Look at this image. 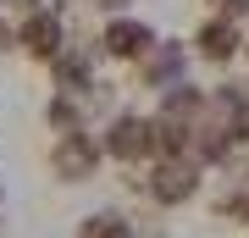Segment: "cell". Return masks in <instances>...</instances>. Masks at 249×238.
I'll return each mask as SVG.
<instances>
[{
	"mask_svg": "<svg viewBox=\"0 0 249 238\" xmlns=\"http://www.w3.org/2000/svg\"><path fill=\"white\" fill-rule=\"evenodd\" d=\"M155 144H160L155 139V122H144V116H116L111 133L100 139V150H106L111 161H144Z\"/></svg>",
	"mask_w": 249,
	"mask_h": 238,
	"instance_id": "cell-1",
	"label": "cell"
},
{
	"mask_svg": "<svg viewBox=\"0 0 249 238\" xmlns=\"http://www.w3.org/2000/svg\"><path fill=\"white\" fill-rule=\"evenodd\" d=\"M100 50H106V55H116V61H133V55L155 50V34H150V22L116 17V22H106V34H100Z\"/></svg>",
	"mask_w": 249,
	"mask_h": 238,
	"instance_id": "cell-2",
	"label": "cell"
},
{
	"mask_svg": "<svg viewBox=\"0 0 249 238\" xmlns=\"http://www.w3.org/2000/svg\"><path fill=\"white\" fill-rule=\"evenodd\" d=\"M194 188H199L194 161H160V166L150 172V200H160V205H183Z\"/></svg>",
	"mask_w": 249,
	"mask_h": 238,
	"instance_id": "cell-3",
	"label": "cell"
},
{
	"mask_svg": "<svg viewBox=\"0 0 249 238\" xmlns=\"http://www.w3.org/2000/svg\"><path fill=\"white\" fill-rule=\"evenodd\" d=\"M100 161V144L89 139V133H61V150H55V172L67 177V183H83V177L94 172Z\"/></svg>",
	"mask_w": 249,
	"mask_h": 238,
	"instance_id": "cell-4",
	"label": "cell"
},
{
	"mask_svg": "<svg viewBox=\"0 0 249 238\" xmlns=\"http://www.w3.org/2000/svg\"><path fill=\"white\" fill-rule=\"evenodd\" d=\"M232 50H238V22L232 17H211L199 28V55L205 61H227Z\"/></svg>",
	"mask_w": 249,
	"mask_h": 238,
	"instance_id": "cell-5",
	"label": "cell"
},
{
	"mask_svg": "<svg viewBox=\"0 0 249 238\" xmlns=\"http://www.w3.org/2000/svg\"><path fill=\"white\" fill-rule=\"evenodd\" d=\"M22 44L34 55H55L61 50V17H55V11H34V17L22 22Z\"/></svg>",
	"mask_w": 249,
	"mask_h": 238,
	"instance_id": "cell-6",
	"label": "cell"
},
{
	"mask_svg": "<svg viewBox=\"0 0 249 238\" xmlns=\"http://www.w3.org/2000/svg\"><path fill=\"white\" fill-rule=\"evenodd\" d=\"M178 67H183V44H155L150 50V61H144V83H172L178 78Z\"/></svg>",
	"mask_w": 249,
	"mask_h": 238,
	"instance_id": "cell-7",
	"label": "cell"
},
{
	"mask_svg": "<svg viewBox=\"0 0 249 238\" xmlns=\"http://www.w3.org/2000/svg\"><path fill=\"white\" fill-rule=\"evenodd\" d=\"M78 238H127V221L116 216V211H94L89 221H83Z\"/></svg>",
	"mask_w": 249,
	"mask_h": 238,
	"instance_id": "cell-8",
	"label": "cell"
},
{
	"mask_svg": "<svg viewBox=\"0 0 249 238\" xmlns=\"http://www.w3.org/2000/svg\"><path fill=\"white\" fill-rule=\"evenodd\" d=\"M216 11L222 17H238V11H249V0H216Z\"/></svg>",
	"mask_w": 249,
	"mask_h": 238,
	"instance_id": "cell-9",
	"label": "cell"
},
{
	"mask_svg": "<svg viewBox=\"0 0 249 238\" xmlns=\"http://www.w3.org/2000/svg\"><path fill=\"white\" fill-rule=\"evenodd\" d=\"M0 6H34V0H0Z\"/></svg>",
	"mask_w": 249,
	"mask_h": 238,
	"instance_id": "cell-10",
	"label": "cell"
}]
</instances>
